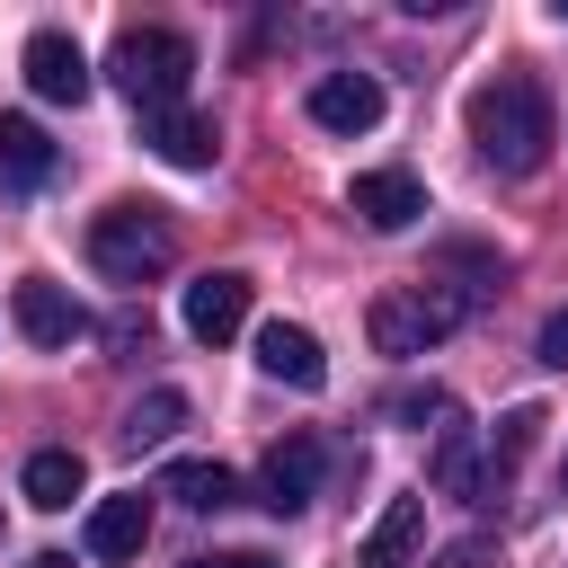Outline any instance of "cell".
Masks as SVG:
<instances>
[{"label": "cell", "instance_id": "cell-1", "mask_svg": "<svg viewBox=\"0 0 568 568\" xmlns=\"http://www.w3.org/2000/svg\"><path fill=\"white\" fill-rule=\"evenodd\" d=\"M462 124H470V142H479V160H488L497 178H532V169L550 160V142H559L550 98H541L532 71H497V80H479L470 106H462Z\"/></svg>", "mask_w": 568, "mask_h": 568}, {"label": "cell", "instance_id": "cell-2", "mask_svg": "<svg viewBox=\"0 0 568 568\" xmlns=\"http://www.w3.org/2000/svg\"><path fill=\"white\" fill-rule=\"evenodd\" d=\"M89 266H98L106 284H160V275L178 266L169 213H160V204H106V213L89 222Z\"/></svg>", "mask_w": 568, "mask_h": 568}, {"label": "cell", "instance_id": "cell-3", "mask_svg": "<svg viewBox=\"0 0 568 568\" xmlns=\"http://www.w3.org/2000/svg\"><path fill=\"white\" fill-rule=\"evenodd\" d=\"M462 320H470V302H462L453 284H435V275H417V284H390L364 328H373V355H399V364H408V355H435Z\"/></svg>", "mask_w": 568, "mask_h": 568}, {"label": "cell", "instance_id": "cell-4", "mask_svg": "<svg viewBox=\"0 0 568 568\" xmlns=\"http://www.w3.org/2000/svg\"><path fill=\"white\" fill-rule=\"evenodd\" d=\"M106 71H115V89L133 98V115H160V106L186 98V80H195V44H186L178 27H124L115 53H106Z\"/></svg>", "mask_w": 568, "mask_h": 568}, {"label": "cell", "instance_id": "cell-5", "mask_svg": "<svg viewBox=\"0 0 568 568\" xmlns=\"http://www.w3.org/2000/svg\"><path fill=\"white\" fill-rule=\"evenodd\" d=\"M178 320H186L195 346H231V337L248 328V275H231V266H222V275H195Z\"/></svg>", "mask_w": 568, "mask_h": 568}, {"label": "cell", "instance_id": "cell-6", "mask_svg": "<svg viewBox=\"0 0 568 568\" xmlns=\"http://www.w3.org/2000/svg\"><path fill=\"white\" fill-rule=\"evenodd\" d=\"M9 311H18V337H27V346H80V337H89V311H80L53 275H27V284L9 293Z\"/></svg>", "mask_w": 568, "mask_h": 568}, {"label": "cell", "instance_id": "cell-7", "mask_svg": "<svg viewBox=\"0 0 568 568\" xmlns=\"http://www.w3.org/2000/svg\"><path fill=\"white\" fill-rule=\"evenodd\" d=\"M320 470H328V453H320V435H284L266 462H257V497L275 506V515H302L311 497H320Z\"/></svg>", "mask_w": 568, "mask_h": 568}, {"label": "cell", "instance_id": "cell-8", "mask_svg": "<svg viewBox=\"0 0 568 568\" xmlns=\"http://www.w3.org/2000/svg\"><path fill=\"white\" fill-rule=\"evenodd\" d=\"M27 89L53 98V106H80V98H89V53H80L62 27H36V36H27Z\"/></svg>", "mask_w": 568, "mask_h": 568}, {"label": "cell", "instance_id": "cell-9", "mask_svg": "<svg viewBox=\"0 0 568 568\" xmlns=\"http://www.w3.org/2000/svg\"><path fill=\"white\" fill-rule=\"evenodd\" d=\"M311 124H320V133H373V124H382V80H373V71H328V80H311Z\"/></svg>", "mask_w": 568, "mask_h": 568}, {"label": "cell", "instance_id": "cell-10", "mask_svg": "<svg viewBox=\"0 0 568 568\" xmlns=\"http://www.w3.org/2000/svg\"><path fill=\"white\" fill-rule=\"evenodd\" d=\"M346 213H355L364 231H408V222L426 213V186H417L408 169H364V178L346 186Z\"/></svg>", "mask_w": 568, "mask_h": 568}, {"label": "cell", "instance_id": "cell-11", "mask_svg": "<svg viewBox=\"0 0 568 568\" xmlns=\"http://www.w3.org/2000/svg\"><path fill=\"white\" fill-rule=\"evenodd\" d=\"M257 373L266 382H293V390H320L328 382V355H320V337L302 320H266L257 328Z\"/></svg>", "mask_w": 568, "mask_h": 568}, {"label": "cell", "instance_id": "cell-12", "mask_svg": "<svg viewBox=\"0 0 568 568\" xmlns=\"http://www.w3.org/2000/svg\"><path fill=\"white\" fill-rule=\"evenodd\" d=\"M142 541H151V497H142V488H133V497H98V506H89V559L124 568V559H142Z\"/></svg>", "mask_w": 568, "mask_h": 568}, {"label": "cell", "instance_id": "cell-13", "mask_svg": "<svg viewBox=\"0 0 568 568\" xmlns=\"http://www.w3.org/2000/svg\"><path fill=\"white\" fill-rule=\"evenodd\" d=\"M142 142H151L169 169H213V160H222V133H213L204 115H186V106H160V115H142Z\"/></svg>", "mask_w": 568, "mask_h": 568}, {"label": "cell", "instance_id": "cell-14", "mask_svg": "<svg viewBox=\"0 0 568 568\" xmlns=\"http://www.w3.org/2000/svg\"><path fill=\"white\" fill-rule=\"evenodd\" d=\"M417 541H426V497H390L382 515H373V532H364V568H408L417 559Z\"/></svg>", "mask_w": 568, "mask_h": 568}, {"label": "cell", "instance_id": "cell-15", "mask_svg": "<svg viewBox=\"0 0 568 568\" xmlns=\"http://www.w3.org/2000/svg\"><path fill=\"white\" fill-rule=\"evenodd\" d=\"M44 178H53L44 124H36V115H0V186H9V195H36Z\"/></svg>", "mask_w": 568, "mask_h": 568}, {"label": "cell", "instance_id": "cell-16", "mask_svg": "<svg viewBox=\"0 0 568 568\" xmlns=\"http://www.w3.org/2000/svg\"><path fill=\"white\" fill-rule=\"evenodd\" d=\"M18 488H27V506L62 515V506H71L80 488H89V462H80L71 444H44V453H27V479H18Z\"/></svg>", "mask_w": 568, "mask_h": 568}, {"label": "cell", "instance_id": "cell-17", "mask_svg": "<svg viewBox=\"0 0 568 568\" xmlns=\"http://www.w3.org/2000/svg\"><path fill=\"white\" fill-rule=\"evenodd\" d=\"M435 488L444 497H488V453L470 444V426H444L435 435Z\"/></svg>", "mask_w": 568, "mask_h": 568}, {"label": "cell", "instance_id": "cell-18", "mask_svg": "<svg viewBox=\"0 0 568 568\" xmlns=\"http://www.w3.org/2000/svg\"><path fill=\"white\" fill-rule=\"evenodd\" d=\"M178 426H186V390H169V382L124 408V444H133V453H142V444H169Z\"/></svg>", "mask_w": 568, "mask_h": 568}, {"label": "cell", "instance_id": "cell-19", "mask_svg": "<svg viewBox=\"0 0 568 568\" xmlns=\"http://www.w3.org/2000/svg\"><path fill=\"white\" fill-rule=\"evenodd\" d=\"M169 497L195 506V515H222V506L240 497V479H231L222 462H169Z\"/></svg>", "mask_w": 568, "mask_h": 568}, {"label": "cell", "instance_id": "cell-20", "mask_svg": "<svg viewBox=\"0 0 568 568\" xmlns=\"http://www.w3.org/2000/svg\"><path fill=\"white\" fill-rule=\"evenodd\" d=\"M541 426H550L541 408H506V417H497V435H488V488H506V470L532 453V435H541Z\"/></svg>", "mask_w": 568, "mask_h": 568}, {"label": "cell", "instance_id": "cell-21", "mask_svg": "<svg viewBox=\"0 0 568 568\" xmlns=\"http://www.w3.org/2000/svg\"><path fill=\"white\" fill-rule=\"evenodd\" d=\"M390 417H399V426H426V417H435V435H444V426H453V399L426 382V390H399V399H390Z\"/></svg>", "mask_w": 568, "mask_h": 568}, {"label": "cell", "instance_id": "cell-22", "mask_svg": "<svg viewBox=\"0 0 568 568\" xmlns=\"http://www.w3.org/2000/svg\"><path fill=\"white\" fill-rule=\"evenodd\" d=\"M106 346H115V364L151 355V311H115V320H106Z\"/></svg>", "mask_w": 568, "mask_h": 568}, {"label": "cell", "instance_id": "cell-23", "mask_svg": "<svg viewBox=\"0 0 568 568\" xmlns=\"http://www.w3.org/2000/svg\"><path fill=\"white\" fill-rule=\"evenodd\" d=\"M532 355H541L550 373H568V311H550V320H541V337H532Z\"/></svg>", "mask_w": 568, "mask_h": 568}, {"label": "cell", "instance_id": "cell-24", "mask_svg": "<svg viewBox=\"0 0 568 568\" xmlns=\"http://www.w3.org/2000/svg\"><path fill=\"white\" fill-rule=\"evenodd\" d=\"M186 568H275V559H266V550H195Z\"/></svg>", "mask_w": 568, "mask_h": 568}, {"label": "cell", "instance_id": "cell-25", "mask_svg": "<svg viewBox=\"0 0 568 568\" xmlns=\"http://www.w3.org/2000/svg\"><path fill=\"white\" fill-rule=\"evenodd\" d=\"M27 568H71V559H62V550H36V559H27Z\"/></svg>", "mask_w": 568, "mask_h": 568}, {"label": "cell", "instance_id": "cell-26", "mask_svg": "<svg viewBox=\"0 0 568 568\" xmlns=\"http://www.w3.org/2000/svg\"><path fill=\"white\" fill-rule=\"evenodd\" d=\"M550 9H559V18H568V0H550Z\"/></svg>", "mask_w": 568, "mask_h": 568}, {"label": "cell", "instance_id": "cell-27", "mask_svg": "<svg viewBox=\"0 0 568 568\" xmlns=\"http://www.w3.org/2000/svg\"><path fill=\"white\" fill-rule=\"evenodd\" d=\"M559 488H568V462H559Z\"/></svg>", "mask_w": 568, "mask_h": 568}]
</instances>
